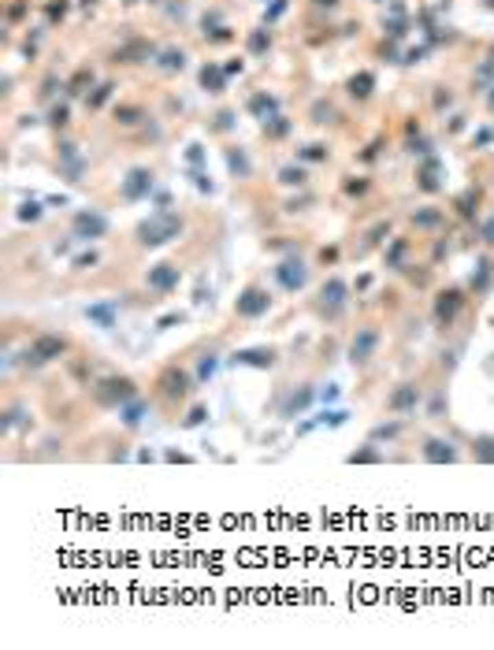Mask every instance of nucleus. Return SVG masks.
<instances>
[{"label": "nucleus", "mask_w": 494, "mask_h": 650, "mask_svg": "<svg viewBox=\"0 0 494 650\" xmlns=\"http://www.w3.org/2000/svg\"><path fill=\"white\" fill-rule=\"evenodd\" d=\"M276 282L287 294H297V290H305V282H308V264L301 260V256H282V260L276 264Z\"/></svg>", "instance_id": "10"}, {"label": "nucleus", "mask_w": 494, "mask_h": 650, "mask_svg": "<svg viewBox=\"0 0 494 650\" xmlns=\"http://www.w3.org/2000/svg\"><path fill=\"white\" fill-rule=\"evenodd\" d=\"M472 457H475L480 464H494V435L472 438Z\"/></svg>", "instance_id": "22"}, {"label": "nucleus", "mask_w": 494, "mask_h": 650, "mask_svg": "<svg viewBox=\"0 0 494 650\" xmlns=\"http://www.w3.org/2000/svg\"><path fill=\"white\" fill-rule=\"evenodd\" d=\"M461 309H464V290H461V287H446V290H438V294H435V305H431V320H435V327L450 331V327L457 324V316H461Z\"/></svg>", "instance_id": "7"}, {"label": "nucleus", "mask_w": 494, "mask_h": 650, "mask_svg": "<svg viewBox=\"0 0 494 650\" xmlns=\"http://www.w3.org/2000/svg\"><path fill=\"white\" fill-rule=\"evenodd\" d=\"M331 115H335V112H331V104H327V108H324V104H316V123H327Z\"/></svg>", "instance_id": "45"}, {"label": "nucleus", "mask_w": 494, "mask_h": 650, "mask_svg": "<svg viewBox=\"0 0 494 650\" xmlns=\"http://www.w3.org/2000/svg\"><path fill=\"white\" fill-rule=\"evenodd\" d=\"M420 401H424V387L413 383V379H405V383H398V387L387 394V413L409 416V413H416V409H420Z\"/></svg>", "instance_id": "9"}, {"label": "nucleus", "mask_w": 494, "mask_h": 650, "mask_svg": "<svg viewBox=\"0 0 494 650\" xmlns=\"http://www.w3.org/2000/svg\"><path fill=\"white\" fill-rule=\"evenodd\" d=\"M491 287H494V260H491V256H483V260L475 264L472 279H469V290H472L475 298H480V294H487Z\"/></svg>", "instance_id": "18"}, {"label": "nucleus", "mask_w": 494, "mask_h": 650, "mask_svg": "<svg viewBox=\"0 0 494 650\" xmlns=\"http://www.w3.org/2000/svg\"><path fill=\"white\" fill-rule=\"evenodd\" d=\"M153 194V171L149 168H134L123 179V201H145Z\"/></svg>", "instance_id": "16"}, {"label": "nucleus", "mask_w": 494, "mask_h": 650, "mask_svg": "<svg viewBox=\"0 0 494 650\" xmlns=\"http://www.w3.org/2000/svg\"><path fill=\"white\" fill-rule=\"evenodd\" d=\"M420 457H424L427 464H457L461 461V450H457L450 438L431 435V438H424V446H420Z\"/></svg>", "instance_id": "13"}, {"label": "nucleus", "mask_w": 494, "mask_h": 650, "mask_svg": "<svg viewBox=\"0 0 494 650\" xmlns=\"http://www.w3.org/2000/svg\"><path fill=\"white\" fill-rule=\"evenodd\" d=\"M346 301H350V282L346 279H324V287H319V294H316V309H319V316H327V320H338L346 313Z\"/></svg>", "instance_id": "5"}, {"label": "nucleus", "mask_w": 494, "mask_h": 650, "mask_svg": "<svg viewBox=\"0 0 494 650\" xmlns=\"http://www.w3.org/2000/svg\"><path fill=\"white\" fill-rule=\"evenodd\" d=\"M97 260H100V256H97L93 249H89V253H78V256H75V260H71V264H75V271H89V268H93Z\"/></svg>", "instance_id": "31"}, {"label": "nucleus", "mask_w": 494, "mask_h": 650, "mask_svg": "<svg viewBox=\"0 0 494 650\" xmlns=\"http://www.w3.org/2000/svg\"><path fill=\"white\" fill-rule=\"evenodd\" d=\"M491 108H494V93H491Z\"/></svg>", "instance_id": "49"}, {"label": "nucleus", "mask_w": 494, "mask_h": 650, "mask_svg": "<svg viewBox=\"0 0 494 650\" xmlns=\"http://www.w3.org/2000/svg\"><path fill=\"white\" fill-rule=\"evenodd\" d=\"M268 313H271V294H268V287H260V282H249V287L234 298V316L238 320H260Z\"/></svg>", "instance_id": "6"}, {"label": "nucleus", "mask_w": 494, "mask_h": 650, "mask_svg": "<svg viewBox=\"0 0 494 650\" xmlns=\"http://www.w3.org/2000/svg\"><path fill=\"white\" fill-rule=\"evenodd\" d=\"M427 416H431V420H442L446 416V394H442V390H435L431 401H427Z\"/></svg>", "instance_id": "29"}, {"label": "nucleus", "mask_w": 494, "mask_h": 650, "mask_svg": "<svg viewBox=\"0 0 494 650\" xmlns=\"http://www.w3.org/2000/svg\"><path fill=\"white\" fill-rule=\"evenodd\" d=\"M390 234V223H387V219H383V223H376V227H372V231H368V245H379L383 242V238H387Z\"/></svg>", "instance_id": "34"}, {"label": "nucleus", "mask_w": 494, "mask_h": 650, "mask_svg": "<svg viewBox=\"0 0 494 650\" xmlns=\"http://www.w3.org/2000/svg\"><path fill=\"white\" fill-rule=\"evenodd\" d=\"M86 320L93 327H100V331H112V327L119 324V305L115 301H93V305L86 309Z\"/></svg>", "instance_id": "17"}, {"label": "nucleus", "mask_w": 494, "mask_h": 650, "mask_svg": "<svg viewBox=\"0 0 494 650\" xmlns=\"http://www.w3.org/2000/svg\"><path fill=\"white\" fill-rule=\"evenodd\" d=\"M372 86H376V82H372V75H357V78H350V93L353 97H368L372 93Z\"/></svg>", "instance_id": "28"}, {"label": "nucleus", "mask_w": 494, "mask_h": 650, "mask_svg": "<svg viewBox=\"0 0 494 650\" xmlns=\"http://www.w3.org/2000/svg\"><path fill=\"white\" fill-rule=\"evenodd\" d=\"M475 205H480V190H469V194L457 201V212H461L464 219H472L475 216Z\"/></svg>", "instance_id": "27"}, {"label": "nucleus", "mask_w": 494, "mask_h": 650, "mask_svg": "<svg viewBox=\"0 0 494 650\" xmlns=\"http://www.w3.org/2000/svg\"><path fill=\"white\" fill-rule=\"evenodd\" d=\"M405 256H409V238H394V242L387 245V253H383V260H387L390 271H405L409 268Z\"/></svg>", "instance_id": "19"}, {"label": "nucleus", "mask_w": 494, "mask_h": 650, "mask_svg": "<svg viewBox=\"0 0 494 650\" xmlns=\"http://www.w3.org/2000/svg\"><path fill=\"white\" fill-rule=\"evenodd\" d=\"M301 157H305V160H324V157H327V149H324V145H308V149L301 153Z\"/></svg>", "instance_id": "42"}, {"label": "nucleus", "mask_w": 494, "mask_h": 650, "mask_svg": "<svg viewBox=\"0 0 494 650\" xmlns=\"http://www.w3.org/2000/svg\"><path fill=\"white\" fill-rule=\"evenodd\" d=\"M276 361H279V353L271 346H249V350L231 353L234 368H276Z\"/></svg>", "instance_id": "14"}, {"label": "nucleus", "mask_w": 494, "mask_h": 650, "mask_svg": "<svg viewBox=\"0 0 494 650\" xmlns=\"http://www.w3.org/2000/svg\"><path fill=\"white\" fill-rule=\"evenodd\" d=\"M420 190H427V194H431V190H438V160H427L424 168H420Z\"/></svg>", "instance_id": "24"}, {"label": "nucleus", "mask_w": 494, "mask_h": 650, "mask_svg": "<svg viewBox=\"0 0 494 650\" xmlns=\"http://www.w3.org/2000/svg\"><path fill=\"white\" fill-rule=\"evenodd\" d=\"M313 398H316V390L313 387H294V390H287V398L279 401V416H287V420H294V416H301L308 405H313Z\"/></svg>", "instance_id": "15"}, {"label": "nucleus", "mask_w": 494, "mask_h": 650, "mask_svg": "<svg viewBox=\"0 0 494 650\" xmlns=\"http://www.w3.org/2000/svg\"><path fill=\"white\" fill-rule=\"evenodd\" d=\"M182 234V219L175 212H157L153 219H145V223H138V231H134V238H138V245H145V249H157V245H168L171 238H179Z\"/></svg>", "instance_id": "2"}, {"label": "nucleus", "mask_w": 494, "mask_h": 650, "mask_svg": "<svg viewBox=\"0 0 494 650\" xmlns=\"http://www.w3.org/2000/svg\"><path fill=\"white\" fill-rule=\"evenodd\" d=\"M205 420H208V409H205V405H194V409H190V416L182 420V424H186V427H197V424H205Z\"/></svg>", "instance_id": "33"}, {"label": "nucleus", "mask_w": 494, "mask_h": 650, "mask_svg": "<svg viewBox=\"0 0 494 650\" xmlns=\"http://www.w3.org/2000/svg\"><path fill=\"white\" fill-rule=\"evenodd\" d=\"M276 108H279V100H276V97H268V93H253V97H249V112L257 115V119L276 115Z\"/></svg>", "instance_id": "21"}, {"label": "nucleus", "mask_w": 494, "mask_h": 650, "mask_svg": "<svg viewBox=\"0 0 494 650\" xmlns=\"http://www.w3.org/2000/svg\"><path fill=\"white\" fill-rule=\"evenodd\" d=\"M368 190V182H346V194H364Z\"/></svg>", "instance_id": "46"}, {"label": "nucleus", "mask_w": 494, "mask_h": 650, "mask_svg": "<svg viewBox=\"0 0 494 650\" xmlns=\"http://www.w3.org/2000/svg\"><path fill=\"white\" fill-rule=\"evenodd\" d=\"M71 234L78 238V242H97V238H104L108 234V219L100 216V212H75V219H71Z\"/></svg>", "instance_id": "11"}, {"label": "nucleus", "mask_w": 494, "mask_h": 650, "mask_svg": "<svg viewBox=\"0 0 494 650\" xmlns=\"http://www.w3.org/2000/svg\"><path fill=\"white\" fill-rule=\"evenodd\" d=\"M480 238H483V245H494V212L480 223Z\"/></svg>", "instance_id": "36"}, {"label": "nucleus", "mask_w": 494, "mask_h": 650, "mask_svg": "<svg viewBox=\"0 0 494 650\" xmlns=\"http://www.w3.org/2000/svg\"><path fill=\"white\" fill-rule=\"evenodd\" d=\"M279 182H287V186H305V171H301V168H282L279 171Z\"/></svg>", "instance_id": "30"}, {"label": "nucleus", "mask_w": 494, "mask_h": 650, "mask_svg": "<svg viewBox=\"0 0 494 650\" xmlns=\"http://www.w3.org/2000/svg\"><path fill=\"white\" fill-rule=\"evenodd\" d=\"M398 432H401V424H379L372 432V438H398Z\"/></svg>", "instance_id": "37"}, {"label": "nucleus", "mask_w": 494, "mask_h": 650, "mask_svg": "<svg viewBox=\"0 0 494 650\" xmlns=\"http://www.w3.org/2000/svg\"><path fill=\"white\" fill-rule=\"evenodd\" d=\"M216 368H219V357H216V353H205V357L197 361V383H208V379L216 375Z\"/></svg>", "instance_id": "25"}, {"label": "nucleus", "mask_w": 494, "mask_h": 650, "mask_svg": "<svg viewBox=\"0 0 494 650\" xmlns=\"http://www.w3.org/2000/svg\"><path fill=\"white\" fill-rule=\"evenodd\" d=\"M335 256H338V249H319V260H324V264H331Z\"/></svg>", "instance_id": "47"}, {"label": "nucleus", "mask_w": 494, "mask_h": 650, "mask_svg": "<svg viewBox=\"0 0 494 650\" xmlns=\"http://www.w3.org/2000/svg\"><path fill=\"white\" fill-rule=\"evenodd\" d=\"M67 338L63 335H34V342L26 346V353H23V364L26 368H45V364H52V361H60L63 353H67Z\"/></svg>", "instance_id": "4"}, {"label": "nucleus", "mask_w": 494, "mask_h": 650, "mask_svg": "<svg viewBox=\"0 0 494 650\" xmlns=\"http://www.w3.org/2000/svg\"><path fill=\"white\" fill-rule=\"evenodd\" d=\"M249 49H253V52H264V49H268V34L257 30V34L249 38Z\"/></svg>", "instance_id": "39"}, {"label": "nucleus", "mask_w": 494, "mask_h": 650, "mask_svg": "<svg viewBox=\"0 0 494 650\" xmlns=\"http://www.w3.org/2000/svg\"><path fill=\"white\" fill-rule=\"evenodd\" d=\"M319 398H324V401H335V398H338V387H327V390H324V394H319Z\"/></svg>", "instance_id": "48"}, {"label": "nucleus", "mask_w": 494, "mask_h": 650, "mask_svg": "<svg viewBox=\"0 0 494 650\" xmlns=\"http://www.w3.org/2000/svg\"><path fill=\"white\" fill-rule=\"evenodd\" d=\"M197 387V375H190L186 368H179V364H168L160 375H157V394L168 401V405H182L190 394H194Z\"/></svg>", "instance_id": "3"}, {"label": "nucleus", "mask_w": 494, "mask_h": 650, "mask_svg": "<svg viewBox=\"0 0 494 650\" xmlns=\"http://www.w3.org/2000/svg\"><path fill=\"white\" fill-rule=\"evenodd\" d=\"M438 223H442V212H438V208H416L413 212V227H420V231H435Z\"/></svg>", "instance_id": "23"}, {"label": "nucleus", "mask_w": 494, "mask_h": 650, "mask_svg": "<svg viewBox=\"0 0 494 650\" xmlns=\"http://www.w3.org/2000/svg\"><path fill=\"white\" fill-rule=\"evenodd\" d=\"M346 461H350V464H376V461H383V453L376 450V446H364V450H353L350 457H346Z\"/></svg>", "instance_id": "26"}, {"label": "nucleus", "mask_w": 494, "mask_h": 650, "mask_svg": "<svg viewBox=\"0 0 494 650\" xmlns=\"http://www.w3.org/2000/svg\"><path fill=\"white\" fill-rule=\"evenodd\" d=\"M179 282H182L179 264H168V260H164V264H153L149 276H145V287H149L153 294H160V298H164V294H171V290H175Z\"/></svg>", "instance_id": "12"}, {"label": "nucleus", "mask_w": 494, "mask_h": 650, "mask_svg": "<svg viewBox=\"0 0 494 650\" xmlns=\"http://www.w3.org/2000/svg\"><path fill=\"white\" fill-rule=\"evenodd\" d=\"M19 219H30V223H34V219H41V208L38 205H23L19 208Z\"/></svg>", "instance_id": "43"}, {"label": "nucleus", "mask_w": 494, "mask_h": 650, "mask_svg": "<svg viewBox=\"0 0 494 650\" xmlns=\"http://www.w3.org/2000/svg\"><path fill=\"white\" fill-rule=\"evenodd\" d=\"M182 320H186V316H182V313H171V316H164V320H160L157 327H175V324H182Z\"/></svg>", "instance_id": "44"}, {"label": "nucleus", "mask_w": 494, "mask_h": 650, "mask_svg": "<svg viewBox=\"0 0 494 650\" xmlns=\"http://www.w3.org/2000/svg\"><path fill=\"white\" fill-rule=\"evenodd\" d=\"M89 394H93L97 405L119 409V405H126V401L138 398V383H134L131 375H104V379L89 383Z\"/></svg>", "instance_id": "1"}, {"label": "nucleus", "mask_w": 494, "mask_h": 650, "mask_svg": "<svg viewBox=\"0 0 494 650\" xmlns=\"http://www.w3.org/2000/svg\"><path fill=\"white\" fill-rule=\"evenodd\" d=\"M108 93H112V86H100L97 93L89 97V108H100V104H104V100H108Z\"/></svg>", "instance_id": "41"}, {"label": "nucleus", "mask_w": 494, "mask_h": 650, "mask_svg": "<svg viewBox=\"0 0 494 650\" xmlns=\"http://www.w3.org/2000/svg\"><path fill=\"white\" fill-rule=\"evenodd\" d=\"M319 424H327V427H338V424H346V413H342V409H327V413L319 416Z\"/></svg>", "instance_id": "35"}, {"label": "nucleus", "mask_w": 494, "mask_h": 650, "mask_svg": "<svg viewBox=\"0 0 494 650\" xmlns=\"http://www.w3.org/2000/svg\"><path fill=\"white\" fill-rule=\"evenodd\" d=\"M231 168L238 171V175H245V171H249V160H245L242 153H231Z\"/></svg>", "instance_id": "40"}, {"label": "nucleus", "mask_w": 494, "mask_h": 650, "mask_svg": "<svg viewBox=\"0 0 494 650\" xmlns=\"http://www.w3.org/2000/svg\"><path fill=\"white\" fill-rule=\"evenodd\" d=\"M145 413H149V405H145L142 398H134V401H126V405H119V420H123V427H142V420Z\"/></svg>", "instance_id": "20"}, {"label": "nucleus", "mask_w": 494, "mask_h": 650, "mask_svg": "<svg viewBox=\"0 0 494 650\" xmlns=\"http://www.w3.org/2000/svg\"><path fill=\"white\" fill-rule=\"evenodd\" d=\"M379 327L376 324H364V327H357V335L350 338V350H346V357H350V364L353 368H364V364L376 357L379 350Z\"/></svg>", "instance_id": "8"}, {"label": "nucleus", "mask_w": 494, "mask_h": 650, "mask_svg": "<svg viewBox=\"0 0 494 650\" xmlns=\"http://www.w3.org/2000/svg\"><path fill=\"white\" fill-rule=\"evenodd\" d=\"M201 82H205V86H212V89L223 86V78H219V71H216V67H205V71H201Z\"/></svg>", "instance_id": "38"}, {"label": "nucleus", "mask_w": 494, "mask_h": 650, "mask_svg": "<svg viewBox=\"0 0 494 650\" xmlns=\"http://www.w3.org/2000/svg\"><path fill=\"white\" fill-rule=\"evenodd\" d=\"M164 67H168V71H182V63H186V56H182V52H175V49H168V52H164Z\"/></svg>", "instance_id": "32"}]
</instances>
